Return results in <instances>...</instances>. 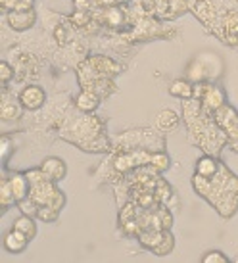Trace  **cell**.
<instances>
[{"label":"cell","instance_id":"cell-1","mask_svg":"<svg viewBox=\"0 0 238 263\" xmlns=\"http://www.w3.org/2000/svg\"><path fill=\"white\" fill-rule=\"evenodd\" d=\"M192 186L202 198L215 208L221 217H232L238 210V177L221 163L215 177H192Z\"/></svg>","mask_w":238,"mask_h":263},{"label":"cell","instance_id":"cell-2","mask_svg":"<svg viewBox=\"0 0 238 263\" xmlns=\"http://www.w3.org/2000/svg\"><path fill=\"white\" fill-rule=\"evenodd\" d=\"M194 98L202 102V110L208 114H215L223 104H227V95L219 85L211 83H196L194 85Z\"/></svg>","mask_w":238,"mask_h":263},{"label":"cell","instance_id":"cell-3","mask_svg":"<svg viewBox=\"0 0 238 263\" xmlns=\"http://www.w3.org/2000/svg\"><path fill=\"white\" fill-rule=\"evenodd\" d=\"M213 119H215V123L219 125V129L227 135V139L229 140L238 139V111L234 106H231L229 102L223 104V106L213 114Z\"/></svg>","mask_w":238,"mask_h":263},{"label":"cell","instance_id":"cell-4","mask_svg":"<svg viewBox=\"0 0 238 263\" xmlns=\"http://www.w3.org/2000/svg\"><path fill=\"white\" fill-rule=\"evenodd\" d=\"M96 22L100 23V25L112 27V29H121L125 23H129V12H127V8L119 6V4L104 6L100 8V12L96 15Z\"/></svg>","mask_w":238,"mask_h":263},{"label":"cell","instance_id":"cell-5","mask_svg":"<svg viewBox=\"0 0 238 263\" xmlns=\"http://www.w3.org/2000/svg\"><path fill=\"white\" fill-rule=\"evenodd\" d=\"M17 102L22 104L23 110L36 111L41 110L46 102V92L41 85H25V87L20 90V96H17Z\"/></svg>","mask_w":238,"mask_h":263},{"label":"cell","instance_id":"cell-6","mask_svg":"<svg viewBox=\"0 0 238 263\" xmlns=\"http://www.w3.org/2000/svg\"><path fill=\"white\" fill-rule=\"evenodd\" d=\"M88 64L102 75V77H109V79H114L116 75H119L123 71V66L119 62H116L114 58H109V56H104V54H93V56H88Z\"/></svg>","mask_w":238,"mask_h":263},{"label":"cell","instance_id":"cell-7","mask_svg":"<svg viewBox=\"0 0 238 263\" xmlns=\"http://www.w3.org/2000/svg\"><path fill=\"white\" fill-rule=\"evenodd\" d=\"M6 17H8V25L14 31H27L36 23L35 8H27V10H10Z\"/></svg>","mask_w":238,"mask_h":263},{"label":"cell","instance_id":"cell-8","mask_svg":"<svg viewBox=\"0 0 238 263\" xmlns=\"http://www.w3.org/2000/svg\"><path fill=\"white\" fill-rule=\"evenodd\" d=\"M29 242H31L29 238L22 231H17V229H12V231H8L4 234V250H6L8 254H14V256L25 252Z\"/></svg>","mask_w":238,"mask_h":263},{"label":"cell","instance_id":"cell-9","mask_svg":"<svg viewBox=\"0 0 238 263\" xmlns=\"http://www.w3.org/2000/svg\"><path fill=\"white\" fill-rule=\"evenodd\" d=\"M75 108L81 111V114H94V111L98 110V106H100L102 98L94 90H85V88H81V92L75 96Z\"/></svg>","mask_w":238,"mask_h":263},{"label":"cell","instance_id":"cell-10","mask_svg":"<svg viewBox=\"0 0 238 263\" xmlns=\"http://www.w3.org/2000/svg\"><path fill=\"white\" fill-rule=\"evenodd\" d=\"M190 12H192V14L196 15V20L202 22L206 27H211V25L217 22V17H219V15L215 14V8L211 6L209 2H206V0H198L194 4H190Z\"/></svg>","mask_w":238,"mask_h":263},{"label":"cell","instance_id":"cell-11","mask_svg":"<svg viewBox=\"0 0 238 263\" xmlns=\"http://www.w3.org/2000/svg\"><path fill=\"white\" fill-rule=\"evenodd\" d=\"M41 169L50 177L54 183L65 179V175H67V165H65V161L60 160V158H46V160L41 163Z\"/></svg>","mask_w":238,"mask_h":263},{"label":"cell","instance_id":"cell-12","mask_svg":"<svg viewBox=\"0 0 238 263\" xmlns=\"http://www.w3.org/2000/svg\"><path fill=\"white\" fill-rule=\"evenodd\" d=\"M221 167V161L217 160V156H211V154H206L200 160L196 161V175L204 177V179H211V177L217 175V171Z\"/></svg>","mask_w":238,"mask_h":263},{"label":"cell","instance_id":"cell-13","mask_svg":"<svg viewBox=\"0 0 238 263\" xmlns=\"http://www.w3.org/2000/svg\"><path fill=\"white\" fill-rule=\"evenodd\" d=\"M169 95L179 100H192L194 98V83L190 79H175L169 85Z\"/></svg>","mask_w":238,"mask_h":263},{"label":"cell","instance_id":"cell-14","mask_svg":"<svg viewBox=\"0 0 238 263\" xmlns=\"http://www.w3.org/2000/svg\"><path fill=\"white\" fill-rule=\"evenodd\" d=\"M163 234H166V231H159V229H144V231H140V234L137 236V240L140 242L142 248L152 252V250L161 242Z\"/></svg>","mask_w":238,"mask_h":263},{"label":"cell","instance_id":"cell-15","mask_svg":"<svg viewBox=\"0 0 238 263\" xmlns=\"http://www.w3.org/2000/svg\"><path fill=\"white\" fill-rule=\"evenodd\" d=\"M156 123H158V127L163 133H171V131H175V129L179 127L180 117H179V114H177V111H173V110H163V111H159Z\"/></svg>","mask_w":238,"mask_h":263},{"label":"cell","instance_id":"cell-16","mask_svg":"<svg viewBox=\"0 0 238 263\" xmlns=\"http://www.w3.org/2000/svg\"><path fill=\"white\" fill-rule=\"evenodd\" d=\"M10 184H12V190H14L15 202H20V200L29 196L31 184H29V181H27L25 173H23V175H20V173L12 175L10 177Z\"/></svg>","mask_w":238,"mask_h":263},{"label":"cell","instance_id":"cell-17","mask_svg":"<svg viewBox=\"0 0 238 263\" xmlns=\"http://www.w3.org/2000/svg\"><path fill=\"white\" fill-rule=\"evenodd\" d=\"M188 10H190V4L187 0H167V12L163 22H173L182 14H187Z\"/></svg>","mask_w":238,"mask_h":263},{"label":"cell","instance_id":"cell-18","mask_svg":"<svg viewBox=\"0 0 238 263\" xmlns=\"http://www.w3.org/2000/svg\"><path fill=\"white\" fill-rule=\"evenodd\" d=\"M14 229L22 231L29 240H33V238L36 236V223L33 221L31 215H25V213H22V215L14 221Z\"/></svg>","mask_w":238,"mask_h":263},{"label":"cell","instance_id":"cell-19","mask_svg":"<svg viewBox=\"0 0 238 263\" xmlns=\"http://www.w3.org/2000/svg\"><path fill=\"white\" fill-rule=\"evenodd\" d=\"M14 204H17V202H15L14 190H12V184H10V177H2V192H0V208H2V213L8 212Z\"/></svg>","mask_w":238,"mask_h":263},{"label":"cell","instance_id":"cell-20","mask_svg":"<svg viewBox=\"0 0 238 263\" xmlns=\"http://www.w3.org/2000/svg\"><path fill=\"white\" fill-rule=\"evenodd\" d=\"M90 90H94L96 95L100 96L102 100H106L109 95H114L117 90V87L114 85V79H109V77H100V79L94 83V87L90 88Z\"/></svg>","mask_w":238,"mask_h":263},{"label":"cell","instance_id":"cell-21","mask_svg":"<svg viewBox=\"0 0 238 263\" xmlns=\"http://www.w3.org/2000/svg\"><path fill=\"white\" fill-rule=\"evenodd\" d=\"M154 194H156V198L159 200V204H167V200L173 196V190H171V186L159 177L158 181H156V184H154Z\"/></svg>","mask_w":238,"mask_h":263},{"label":"cell","instance_id":"cell-22","mask_svg":"<svg viewBox=\"0 0 238 263\" xmlns=\"http://www.w3.org/2000/svg\"><path fill=\"white\" fill-rule=\"evenodd\" d=\"M175 248V240L173 236H171V233L169 231H166V234H163V238H161V242H159L156 248L152 250L156 256H167V254H171Z\"/></svg>","mask_w":238,"mask_h":263},{"label":"cell","instance_id":"cell-23","mask_svg":"<svg viewBox=\"0 0 238 263\" xmlns=\"http://www.w3.org/2000/svg\"><path fill=\"white\" fill-rule=\"evenodd\" d=\"M150 167L156 169L158 173H163L167 167H169V156L166 152H152V158H150Z\"/></svg>","mask_w":238,"mask_h":263},{"label":"cell","instance_id":"cell-24","mask_svg":"<svg viewBox=\"0 0 238 263\" xmlns=\"http://www.w3.org/2000/svg\"><path fill=\"white\" fill-rule=\"evenodd\" d=\"M20 106L22 104L17 102H8V100H2V121H10V119H17V117L22 116V110H20Z\"/></svg>","mask_w":238,"mask_h":263},{"label":"cell","instance_id":"cell-25","mask_svg":"<svg viewBox=\"0 0 238 263\" xmlns=\"http://www.w3.org/2000/svg\"><path fill=\"white\" fill-rule=\"evenodd\" d=\"M60 210L52 208V205H39V212H36V219L43 221V223H54L58 219Z\"/></svg>","mask_w":238,"mask_h":263},{"label":"cell","instance_id":"cell-26","mask_svg":"<svg viewBox=\"0 0 238 263\" xmlns=\"http://www.w3.org/2000/svg\"><path fill=\"white\" fill-rule=\"evenodd\" d=\"M71 22L75 27H87L88 23H93L90 10H75L71 15Z\"/></svg>","mask_w":238,"mask_h":263},{"label":"cell","instance_id":"cell-27","mask_svg":"<svg viewBox=\"0 0 238 263\" xmlns=\"http://www.w3.org/2000/svg\"><path fill=\"white\" fill-rule=\"evenodd\" d=\"M35 0H2V10L10 12V10H27L33 8Z\"/></svg>","mask_w":238,"mask_h":263},{"label":"cell","instance_id":"cell-28","mask_svg":"<svg viewBox=\"0 0 238 263\" xmlns=\"http://www.w3.org/2000/svg\"><path fill=\"white\" fill-rule=\"evenodd\" d=\"M17 208L22 210V213H25V215H31V217H36V212H39V204H36L31 196L20 200V202H17Z\"/></svg>","mask_w":238,"mask_h":263},{"label":"cell","instance_id":"cell-29","mask_svg":"<svg viewBox=\"0 0 238 263\" xmlns=\"http://www.w3.org/2000/svg\"><path fill=\"white\" fill-rule=\"evenodd\" d=\"M14 67H12V64H8L6 60H2L0 62V81H2V87L6 88L8 83H12V79H14Z\"/></svg>","mask_w":238,"mask_h":263},{"label":"cell","instance_id":"cell-30","mask_svg":"<svg viewBox=\"0 0 238 263\" xmlns=\"http://www.w3.org/2000/svg\"><path fill=\"white\" fill-rule=\"evenodd\" d=\"M227 261H229V257L225 256L223 252H219V250H211V252H208L202 257V263H227Z\"/></svg>","mask_w":238,"mask_h":263},{"label":"cell","instance_id":"cell-31","mask_svg":"<svg viewBox=\"0 0 238 263\" xmlns=\"http://www.w3.org/2000/svg\"><path fill=\"white\" fill-rule=\"evenodd\" d=\"M156 212H158V217H159V221H161V227H163L166 231H169L171 225H173V215H171V212H169L167 208H161V205H159Z\"/></svg>","mask_w":238,"mask_h":263},{"label":"cell","instance_id":"cell-32","mask_svg":"<svg viewBox=\"0 0 238 263\" xmlns=\"http://www.w3.org/2000/svg\"><path fill=\"white\" fill-rule=\"evenodd\" d=\"M54 37H56V41H58L60 46H64V44L69 43V31H67V27L65 25H58L56 27V31H54Z\"/></svg>","mask_w":238,"mask_h":263},{"label":"cell","instance_id":"cell-33","mask_svg":"<svg viewBox=\"0 0 238 263\" xmlns=\"http://www.w3.org/2000/svg\"><path fill=\"white\" fill-rule=\"evenodd\" d=\"M8 148H10V140H8V137H2V161L4 163L8 160Z\"/></svg>","mask_w":238,"mask_h":263},{"label":"cell","instance_id":"cell-34","mask_svg":"<svg viewBox=\"0 0 238 263\" xmlns=\"http://www.w3.org/2000/svg\"><path fill=\"white\" fill-rule=\"evenodd\" d=\"M227 146H229V150H231V152L238 154V139L236 140H229V142H227Z\"/></svg>","mask_w":238,"mask_h":263},{"label":"cell","instance_id":"cell-35","mask_svg":"<svg viewBox=\"0 0 238 263\" xmlns=\"http://www.w3.org/2000/svg\"><path fill=\"white\" fill-rule=\"evenodd\" d=\"M119 2H123V4H125V2H131V0H119Z\"/></svg>","mask_w":238,"mask_h":263},{"label":"cell","instance_id":"cell-36","mask_svg":"<svg viewBox=\"0 0 238 263\" xmlns=\"http://www.w3.org/2000/svg\"><path fill=\"white\" fill-rule=\"evenodd\" d=\"M234 261H236V263H238V256H236V257H234Z\"/></svg>","mask_w":238,"mask_h":263}]
</instances>
